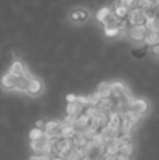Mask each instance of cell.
I'll return each mask as SVG.
<instances>
[{
    "mask_svg": "<svg viewBox=\"0 0 159 160\" xmlns=\"http://www.w3.org/2000/svg\"><path fill=\"white\" fill-rule=\"evenodd\" d=\"M127 20H128L130 25H145L146 20H148V16L144 11V8L137 7L130 10L128 16H127Z\"/></svg>",
    "mask_w": 159,
    "mask_h": 160,
    "instance_id": "cell-1",
    "label": "cell"
},
{
    "mask_svg": "<svg viewBox=\"0 0 159 160\" xmlns=\"http://www.w3.org/2000/svg\"><path fill=\"white\" fill-rule=\"evenodd\" d=\"M146 32H148V30H146L145 25H130V28H128L130 38L134 39V41H137V42L145 39Z\"/></svg>",
    "mask_w": 159,
    "mask_h": 160,
    "instance_id": "cell-2",
    "label": "cell"
},
{
    "mask_svg": "<svg viewBox=\"0 0 159 160\" xmlns=\"http://www.w3.org/2000/svg\"><path fill=\"white\" fill-rule=\"evenodd\" d=\"M31 148L34 152H41V153H49L51 152V145H49V139L47 136L41 139H35L31 141Z\"/></svg>",
    "mask_w": 159,
    "mask_h": 160,
    "instance_id": "cell-3",
    "label": "cell"
},
{
    "mask_svg": "<svg viewBox=\"0 0 159 160\" xmlns=\"http://www.w3.org/2000/svg\"><path fill=\"white\" fill-rule=\"evenodd\" d=\"M18 76L13 75V73H7V75L3 76L2 79V84L4 88H7V90H11V88H16L17 87V83H18Z\"/></svg>",
    "mask_w": 159,
    "mask_h": 160,
    "instance_id": "cell-4",
    "label": "cell"
},
{
    "mask_svg": "<svg viewBox=\"0 0 159 160\" xmlns=\"http://www.w3.org/2000/svg\"><path fill=\"white\" fill-rule=\"evenodd\" d=\"M146 108H148V105H146V102L144 101V100H131V102H130V110L137 112L138 115L145 114Z\"/></svg>",
    "mask_w": 159,
    "mask_h": 160,
    "instance_id": "cell-5",
    "label": "cell"
},
{
    "mask_svg": "<svg viewBox=\"0 0 159 160\" xmlns=\"http://www.w3.org/2000/svg\"><path fill=\"white\" fill-rule=\"evenodd\" d=\"M42 88V84L39 80H37L35 78H33L31 80H28V86H27V91L30 94H38Z\"/></svg>",
    "mask_w": 159,
    "mask_h": 160,
    "instance_id": "cell-6",
    "label": "cell"
},
{
    "mask_svg": "<svg viewBox=\"0 0 159 160\" xmlns=\"http://www.w3.org/2000/svg\"><path fill=\"white\" fill-rule=\"evenodd\" d=\"M82 108H83V105H80L78 101H72L68 104L66 107V112L68 115H72V117H78L79 114H80Z\"/></svg>",
    "mask_w": 159,
    "mask_h": 160,
    "instance_id": "cell-7",
    "label": "cell"
},
{
    "mask_svg": "<svg viewBox=\"0 0 159 160\" xmlns=\"http://www.w3.org/2000/svg\"><path fill=\"white\" fill-rule=\"evenodd\" d=\"M130 13V7H127V6L124 4H117L114 7V14L118 17V18H127V16H128Z\"/></svg>",
    "mask_w": 159,
    "mask_h": 160,
    "instance_id": "cell-8",
    "label": "cell"
},
{
    "mask_svg": "<svg viewBox=\"0 0 159 160\" xmlns=\"http://www.w3.org/2000/svg\"><path fill=\"white\" fill-rule=\"evenodd\" d=\"M13 75H16V76H18V78H21V76H24L25 75V68H24V65L21 63V62H14L13 63V66H11V70H10Z\"/></svg>",
    "mask_w": 159,
    "mask_h": 160,
    "instance_id": "cell-9",
    "label": "cell"
},
{
    "mask_svg": "<svg viewBox=\"0 0 159 160\" xmlns=\"http://www.w3.org/2000/svg\"><path fill=\"white\" fill-rule=\"evenodd\" d=\"M145 42L149 45L159 44V32L158 31H148L145 35Z\"/></svg>",
    "mask_w": 159,
    "mask_h": 160,
    "instance_id": "cell-10",
    "label": "cell"
},
{
    "mask_svg": "<svg viewBox=\"0 0 159 160\" xmlns=\"http://www.w3.org/2000/svg\"><path fill=\"white\" fill-rule=\"evenodd\" d=\"M97 93L101 96V98H104V97H110L111 96V87H110L109 83H101L97 88Z\"/></svg>",
    "mask_w": 159,
    "mask_h": 160,
    "instance_id": "cell-11",
    "label": "cell"
},
{
    "mask_svg": "<svg viewBox=\"0 0 159 160\" xmlns=\"http://www.w3.org/2000/svg\"><path fill=\"white\" fill-rule=\"evenodd\" d=\"M28 136H30V141H35V139H41L45 136V132L41 129V128H34V129L30 131V133H28Z\"/></svg>",
    "mask_w": 159,
    "mask_h": 160,
    "instance_id": "cell-12",
    "label": "cell"
},
{
    "mask_svg": "<svg viewBox=\"0 0 159 160\" xmlns=\"http://www.w3.org/2000/svg\"><path fill=\"white\" fill-rule=\"evenodd\" d=\"M110 14H111V10H110L109 7H103L101 10H99V11H97V20H99V21L103 22L104 20H106L107 17L110 16Z\"/></svg>",
    "mask_w": 159,
    "mask_h": 160,
    "instance_id": "cell-13",
    "label": "cell"
},
{
    "mask_svg": "<svg viewBox=\"0 0 159 160\" xmlns=\"http://www.w3.org/2000/svg\"><path fill=\"white\" fill-rule=\"evenodd\" d=\"M120 152L124 153V155H127V156H131V153H132V143H131V142H130V143H123L120 146Z\"/></svg>",
    "mask_w": 159,
    "mask_h": 160,
    "instance_id": "cell-14",
    "label": "cell"
},
{
    "mask_svg": "<svg viewBox=\"0 0 159 160\" xmlns=\"http://www.w3.org/2000/svg\"><path fill=\"white\" fill-rule=\"evenodd\" d=\"M104 32H106L109 37H115L118 32H120V28H118V27H114V28H104Z\"/></svg>",
    "mask_w": 159,
    "mask_h": 160,
    "instance_id": "cell-15",
    "label": "cell"
},
{
    "mask_svg": "<svg viewBox=\"0 0 159 160\" xmlns=\"http://www.w3.org/2000/svg\"><path fill=\"white\" fill-rule=\"evenodd\" d=\"M76 101H78V102H79V104H80V105H83V107H86V105H90V104H89V97L79 96Z\"/></svg>",
    "mask_w": 159,
    "mask_h": 160,
    "instance_id": "cell-16",
    "label": "cell"
},
{
    "mask_svg": "<svg viewBox=\"0 0 159 160\" xmlns=\"http://www.w3.org/2000/svg\"><path fill=\"white\" fill-rule=\"evenodd\" d=\"M85 17H86V14H85L82 10L80 11H75V13L72 14V18L73 20H83Z\"/></svg>",
    "mask_w": 159,
    "mask_h": 160,
    "instance_id": "cell-17",
    "label": "cell"
},
{
    "mask_svg": "<svg viewBox=\"0 0 159 160\" xmlns=\"http://www.w3.org/2000/svg\"><path fill=\"white\" fill-rule=\"evenodd\" d=\"M120 3L127 7H131V6H134V3H137V0H120Z\"/></svg>",
    "mask_w": 159,
    "mask_h": 160,
    "instance_id": "cell-18",
    "label": "cell"
},
{
    "mask_svg": "<svg viewBox=\"0 0 159 160\" xmlns=\"http://www.w3.org/2000/svg\"><path fill=\"white\" fill-rule=\"evenodd\" d=\"M103 159L104 160H117V155H113V153H104V156H103Z\"/></svg>",
    "mask_w": 159,
    "mask_h": 160,
    "instance_id": "cell-19",
    "label": "cell"
},
{
    "mask_svg": "<svg viewBox=\"0 0 159 160\" xmlns=\"http://www.w3.org/2000/svg\"><path fill=\"white\" fill-rule=\"evenodd\" d=\"M117 160H130V156H127V155H124V153L118 152L117 153Z\"/></svg>",
    "mask_w": 159,
    "mask_h": 160,
    "instance_id": "cell-20",
    "label": "cell"
},
{
    "mask_svg": "<svg viewBox=\"0 0 159 160\" xmlns=\"http://www.w3.org/2000/svg\"><path fill=\"white\" fill-rule=\"evenodd\" d=\"M152 52H154L155 55H159V44L152 45Z\"/></svg>",
    "mask_w": 159,
    "mask_h": 160,
    "instance_id": "cell-21",
    "label": "cell"
},
{
    "mask_svg": "<svg viewBox=\"0 0 159 160\" xmlns=\"http://www.w3.org/2000/svg\"><path fill=\"white\" fill-rule=\"evenodd\" d=\"M66 100H68V102H72V101H76V100H78V97L73 96V94H69V96L66 97Z\"/></svg>",
    "mask_w": 159,
    "mask_h": 160,
    "instance_id": "cell-22",
    "label": "cell"
},
{
    "mask_svg": "<svg viewBox=\"0 0 159 160\" xmlns=\"http://www.w3.org/2000/svg\"><path fill=\"white\" fill-rule=\"evenodd\" d=\"M45 125H47V124H44V121H38V122H37V127H38V128L44 127V129H45Z\"/></svg>",
    "mask_w": 159,
    "mask_h": 160,
    "instance_id": "cell-23",
    "label": "cell"
},
{
    "mask_svg": "<svg viewBox=\"0 0 159 160\" xmlns=\"http://www.w3.org/2000/svg\"><path fill=\"white\" fill-rule=\"evenodd\" d=\"M52 160H64V158H61V156H56V158H52Z\"/></svg>",
    "mask_w": 159,
    "mask_h": 160,
    "instance_id": "cell-24",
    "label": "cell"
}]
</instances>
